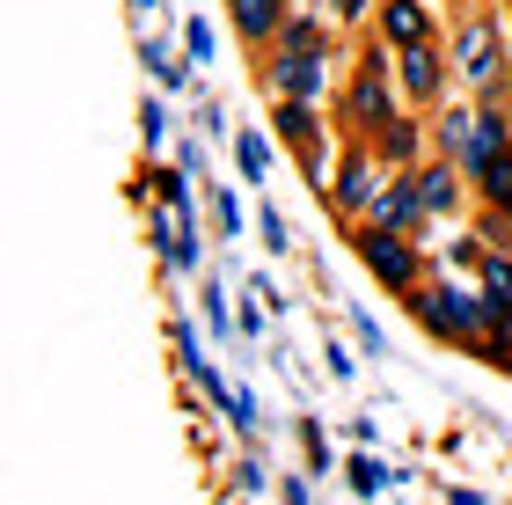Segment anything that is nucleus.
Wrapping results in <instances>:
<instances>
[{"label": "nucleus", "instance_id": "7c9ffc66", "mask_svg": "<svg viewBox=\"0 0 512 505\" xmlns=\"http://www.w3.org/2000/svg\"><path fill=\"white\" fill-rule=\"evenodd\" d=\"M278 491H286V505H308V491H300V484H293V476H286V484H278Z\"/></svg>", "mask_w": 512, "mask_h": 505}, {"label": "nucleus", "instance_id": "6ab92c4d", "mask_svg": "<svg viewBox=\"0 0 512 505\" xmlns=\"http://www.w3.org/2000/svg\"><path fill=\"white\" fill-rule=\"evenodd\" d=\"M469 125H476V110H469V103L439 110V125H432V132H439V154H447L454 169H461V154H469Z\"/></svg>", "mask_w": 512, "mask_h": 505}, {"label": "nucleus", "instance_id": "4be33fe9", "mask_svg": "<svg viewBox=\"0 0 512 505\" xmlns=\"http://www.w3.org/2000/svg\"><path fill=\"white\" fill-rule=\"evenodd\" d=\"M147 74L161 81V96H176V88H183V66H176L169 52H161V44H147Z\"/></svg>", "mask_w": 512, "mask_h": 505}, {"label": "nucleus", "instance_id": "423d86ee", "mask_svg": "<svg viewBox=\"0 0 512 505\" xmlns=\"http://www.w3.org/2000/svg\"><path fill=\"white\" fill-rule=\"evenodd\" d=\"M264 88H271V103H315L322 88H330V52H293V44H278V59L264 66Z\"/></svg>", "mask_w": 512, "mask_h": 505}, {"label": "nucleus", "instance_id": "f03ea898", "mask_svg": "<svg viewBox=\"0 0 512 505\" xmlns=\"http://www.w3.org/2000/svg\"><path fill=\"white\" fill-rule=\"evenodd\" d=\"M352 249H359V264L374 271L388 293H403V301H410L417 286H425V249H417L410 235H388V227H359Z\"/></svg>", "mask_w": 512, "mask_h": 505}, {"label": "nucleus", "instance_id": "f257e3e1", "mask_svg": "<svg viewBox=\"0 0 512 505\" xmlns=\"http://www.w3.org/2000/svg\"><path fill=\"white\" fill-rule=\"evenodd\" d=\"M410 315L425 323L439 344H461V352H483V337H491V315H483V286H417L410 293Z\"/></svg>", "mask_w": 512, "mask_h": 505}, {"label": "nucleus", "instance_id": "1a4fd4ad", "mask_svg": "<svg viewBox=\"0 0 512 505\" xmlns=\"http://www.w3.org/2000/svg\"><path fill=\"white\" fill-rule=\"evenodd\" d=\"M381 44H388V52L432 44V15H425V0H381Z\"/></svg>", "mask_w": 512, "mask_h": 505}, {"label": "nucleus", "instance_id": "2f4dec72", "mask_svg": "<svg viewBox=\"0 0 512 505\" xmlns=\"http://www.w3.org/2000/svg\"><path fill=\"white\" fill-rule=\"evenodd\" d=\"M447 505H483V491H447Z\"/></svg>", "mask_w": 512, "mask_h": 505}, {"label": "nucleus", "instance_id": "39448f33", "mask_svg": "<svg viewBox=\"0 0 512 505\" xmlns=\"http://www.w3.org/2000/svg\"><path fill=\"white\" fill-rule=\"evenodd\" d=\"M366 227H388V235L425 242L432 213H425V198H417V169H395V176L381 183V191H374V205H366Z\"/></svg>", "mask_w": 512, "mask_h": 505}, {"label": "nucleus", "instance_id": "72a5a7b5", "mask_svg": "<svg viewBox=\"0 0 512 505\" xmlns=\"http://www.w3.org/2000/svg\"><path fill=\"white\" fill-rule=\"evenodd\" d=\"M286 8H308V0H286Z\"/></svg>", "mask_w": 512, "mask_h": 505}, {"label": "nucleus", "instance_id": "7ed1b4c3", "mask_svg": "<svg viewBox=\"0 0 512 505\" xmlns=\"http://www.w3.org/2000/svg\"><path fill=\"white\" fill-rule=\"evenodd\" d=\"M454 74L483 88V103H498V88H505V30L491 15H469L461 22V37H454Z\"/></svg>", "mask_w": 512, "mask_h": 505}, {"label": "nucleus", "instance_id": "412c9836", "mask_svg": "<svg viewBox=\"0 0 512 505\" xmlns=\"http://www.w3.org/2000/svg\"><path fill=\"white\" fill-rule=\"evenodd\" d=\"M256 235H264L271 257H286V249H293V227H286V213H278V205H264V213H256Z\"/></svg>", "mask_w": 512, "mask_h": 505}, {"label": "nucleus", "instance_id": "bb28decb", "mask_svg": "<svg viewBox=\"0 0 512 505\" xmlns=\"http://www.w3.org/2000/svg\"><path fill=\"white\" fill-rule=\"evenodd\" d=\"M352 330H359V344H366V352H374V359L388 352V337H381V323H374V315H352Z\"/></svg>", "mask_w": 512, "mask_h": 505}, {"label": "nucleus", "instance_id": "a878e982", "mask_svg": "<svg viewBox=\"0 0 512 505\" xmlns=\"http://www.w3.org/2000/svg\"><path fill=\"white\" fill-rule=\"evenodd\" d=\"M300 440H308V469L322 476V469H330V447H322V425L308 418V425H300Z\"/></svg>", "mask_w": 512, "mask_h": 505}, {"label": "nucleus", "instance_id": "9b49d317", "mask_svg": "<svg viewBox=\"0 0 512 505\" xmlns=\"http://www.w3.org/2000/svg\"><path fill=\"white\" fill-rule=\"evenodd\" d=\"M461 191H469V176L454 162H417V198H425V213H461Z\"/></svg>", "mask_w": 512, "mask_h": 505}, {"label": "nucleus", "instance_id": "dca6fc26", "mask_svg": "<svg viewBox=\"0 0 512 505\" xmlns=\"http://www.w3.org/2000/svg\"><path fill=\"white\" fill-rule=\"evenodd\" d=\"M271 44H293V52H330V30H322L308 8H286V22H278Z\"/></svg>", "mask_w": 512, "mask_h": 505}, {"label": "nucleus", "instance_id": "9d476101", "mask_svg": "<svg viewBox=\"0 0 512 505\" xmlns=\"http://www.w3.org/2000/svg\"><path fill=\"white\" fill-rule=\"evenodd\" d=\"M498 147H512V118L498 103H476V125H469V154H461V176H476L483 162H491Z\"/></svg>", "mask_w": 512, "mask_h": 505}, {"label": "nucleus", "instance_id": "5701e85b", "mask_svg": "<svg viewBox=\"0 0 512 505\" xmlns=\"http://www.w3.org/2000/svg\"><path fill=\"white\" fill-rule=\"evenodd\" d=\"M183 52H191V66H213V22H191V30H183Z\"/></svg>", "mask_w": 512, "mask_h": 505}, {"label": "nucleus", "instance_id": "a211bd4d", "mask_svg": "<svg viewBox=\"0 0 512 505\" xmlns=\"http://www.w3.org/2000/svg\"><path fill=\"white\" fill-rule=\"evenodd\" d=\"M205 396H213V403H220V418H227V425H235V432H242V440H256V432H264V418H256V403L242 396V388H227V381H213V388H205Z\"/></svg>", "mask_w": 512, "mask_h": 505}, {"label": "nucleus", "instance_id": "0eeeda50", "mask_svg": "<svg viewBox=\"0 0 512 505\" xmlns=\"http://www.w3.org/2000/svg\"><path fill=\"white\" fill-rule=\"evenodd\" d=\"M381 183H388V176H381V154H374V147H352V154H344V162H337L330 205H337V213H366Z\"/></svg>", "mask_w": 512, "mask_h": 505}, {"label": "nucleus", "instance_id": "aec40b11", "mask_svg": "<svg viewBox=\"0 0 512 505\" xmlns=\"http://www.w3.org/2000/svg\"><path fill=\"white\" fill-rule=\"evenodd\" d=\"M235 169H242L249 183L271 176V140H264V132H235Z\"/></svg>", "mask_w": 512, "mask_h": 505}, {"label": "nucleus", "instance_id": "c85d7f7f", "mask_svg": "<svg viewBox=\"0 0 512 505\" xmlns=\"http://www.w3.org/2000/svg\"><path fill=\"white\" fill-rule=\"evenodd\" d=\"M235 484L242 491H264V462H235Z\"/></svg>", "mask_w": 512, "mask_h": 505}, {"label": "nucleus", "instance_id": "c756f323", "mask_svg": "<svg viewBox=\"0 0 512 505\" xmlns=\"http://www.w3.org/2000/svg\"><path fill=\"white\" fill-rule=\"evenodd\" d=\"M322 8H330L337 22H359V15H366V0H322Z\"/></svg>", "mask_w": 512, "mask_h": 505}, {"label": "nucleus", "instance_id": "ddd939ff", "mask_svg": "<svg viewBox=\"0 0 512 505\" xmlns=\"http://www.w3.org/2000/svg\"><path fill=\"white\" fill-rule=\"evenodd\" d=\"M374 154H381V162H395V169H417V154H425V132H417V118H388L381 140H374Z\"/></svg>", "mask_w": 512, "mask_h": 505}, {"label": "nucleus", "instance_id": "f8f14e48", "mask_svg": "<svg viewBox=\"0 0 512 505\" xmlns=\"http://www.w3.org/2000/svg\"><path fill=\"white\" fill-rule=\"evenodd\" d=\"M271 125H278V140H293L300 154H308V169H322V125H315V103H278Z\"/></svg>", "mask_w": 512, "mask_h": 505}, {"label": "nucleus", "instance_id": "f3484780", "mask_svg": "<svg viewBox=\"0 0 512 505\" xmlns=\"http://www.w3.org/2000/svg\"><path fill=\"white\" fill-rule=\"evenodd\" d=\"M344 476H352V491H359V498H381L388 484H403V469H388L381 454H352V462H344Z\"/></svg>", "mask_w": 512, "mask_h": 505}, {"label": "nucleus", "instance_id": "b1692460", "mask_svg": "<svg viewBox=\"0 0 512 505\" xmlns=\"http://www.w3.org/2000/svg\"><path fill=\"white\" fill-rule=\"evenodd\" d=\"M205 330H220V337L235 330V308L220 301V286H205Z\"/></svg>", "mask_w": 512, "mask_h": 505}, {"label": "nucleus", "instance_id": "6e6552de", "mask_svg": "<svg viewBox=\"0 0 512 505\" xmlns=\"http://www.w3.org/2000/svg\"><path fill=\"white\" fill-rule=\"evenodd\" d=\"M395 81H403L410 103H439V96H447V59H439V44H410V52H395Z\"/></svg>", "mask_w": 512, "mask_h": 505}, {"label": "nucleus", "instance_id": "20e7f679", "mask_svg": "<svg viewBox=\"0 0 512 505\" xmlns=\"http://www.w3.org/2000/svg\"><path fill=\"white\" fill-rule=\"evenodd\" d=\"M344 118H352V132H366V140H381L388 118H403L395 110V88H388V52H366L352 66V88H344Z\"/></svg>", "mask_w": 512, "mask_h": 505}, {"label": "nucleus", "instance_id": "4468645a", "mask_svg": "<svg viewBox=\"0 0 512 505\" xmlns=\"http://www.w3.org/2000/svg\"><path fill=\"white\" fill-rule=\"evenodd\" d=\"M469 183H476V198L491 205V213H512V147H498V154H491V162H483Z\"/></svg>", "mask_w": 512, "mask_h": 505}, {"label": "nucleus", "instance_id": "cd10ccee", "mask_svg": "<svg viewBox=\"0 0 512 505\" xmlns=\"http://www.w3.org/2000/svg\"><path fill=\"white\" fill-rule=\"evenodd\" d=\"M161 140H169V110L147 103V147H161Z\"/></svg>", "mask_w": 512, "mask_h": 505}, {"label": "nucleus", "instance_id": "393cba45", "mask_svg": "<svg viewBox=\"0 0 512 505\" xmlns=\"http://www.w3.org/2000/svg\"><path fill=\"white\" fill-rule=\"evenodd\" d=\"M213 220H220V242H235V235H242V205L227 198V191L213 198Z\"/></svg>", "mask_w": 512, "mask_h": 505}, {"label": "nucleus", "instance_id": "2eb2a0df", "mask_svg": "<svg viewBox=\"0 0 512 505\" xmlns=\"http://www.w3.org/2000/svg\"><path fill=\"white\" fill-rule=\"evenodd\" d=\"M278 22H286V0H235V30H242V44H271Z\"/></svg>", "mask_w": 512, "mask_h": 505}, {"label": "nucleus", "instance_id": "473e14b6", "mask_svg": "<svg viewBox=\"0 0 512 505\" xmlns=\"http://www.w3.org/2000/svg\"><path fill=\"white\" fill-rule=\"evenodd\" d=\"M505 37H512V0H505Z\"/></svg>", "mask_w": 512, "mask_h": 505}]
</instances>
